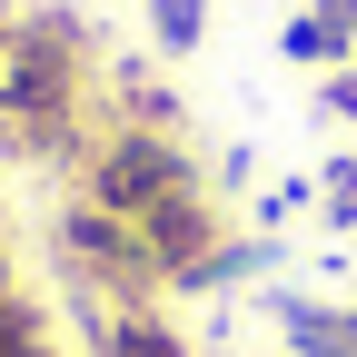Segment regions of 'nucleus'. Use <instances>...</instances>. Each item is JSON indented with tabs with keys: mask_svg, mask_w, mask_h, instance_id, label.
<instances>
[{
	"mask_svg": "<svg viewBox=\"0 0 357 357\" xmlns=\"http://www.w3.org/2000/svg\"><path fill=\"white\" fill-rule=\"evenodd\" d=\"M70 100V70L50 40H0V119H50Z\"/></svg>",
	"mask_w": 357,
	"mask_h": 357,
	"instance_id": "obj_1",
	"label": "nucleus"
},
{
	"mask_svg": "<svg viewBox=\"0 0 357 357\" xmlns=\"http://www.w3.org/2000/svg\"><path fill=\"white\" fill-rule=\"evenodd\" d=\"M100 199H109V208H169V199H189V178H178V159H169V149L119 139V149L100 159Z\"/></svg>",
	"mask_w": 357,
	"mask_h": 357,
	"instance_id": "obj_2",
	"label": "nucleus"
},
{
	"mask_svg": "<svg viewBox=\"0 0 357 357\" xmlns=\"http://www.w3.org/2000/svg\"><path fill=\"white\" fill-rule=\"evenodd\" d=\"M328 50H337V20H298L288 30V60H328Z\"/></svg>",
	"mask_w": 357,
	"mask_h": 357,
	"instance_id": "obj_3",
	"label": "nucleus"
},
{
	"mask_svg": "<svg viewBox=\"0 0 357 357\" xmlns=\"http://www.w3.org/2000/svg\"><path fill=\"white\" fill-rule=\"evenodd\" d=\"M119 357H178V337H169V328H139V318H129V328H119Z\"/></svg>",
	"mask_w": 357,
	"mask_h": 357,
	"instance_id": "obj_4",
	"label": "nucleus"
},
{
	"mask_svg": "<svg viewBox=\"0 0 357 357\" xmlns=\"http://www.w3.org/2000/svg\"><path fill=\"white\" fill-rule=\"evenodd\" d=\"M159 30L169 40H199V0H159Z\"/></svg>",
	"mask_w": 357,
	"mask_h": 357,
	"instance_id": "obj_5",
	"label": "nucleus"
},
{
	"mask_svg": "<svg viewBox=\"0 0 357 357\" xmlns=\"http://www.w3.org/2000/svg\"><path fill=\"white\" fill-rule=\"evenodd\" d=\"M0 357H40V347H30V328H20V307H10V298H0Z\"/></svg>",
	"mask_w": 357,
	"mask_h": 357,
	"instance_id": "obj_6",
	"label": "nucleus"
},
{
	"mask_svg": "<svg viewBox=\"0 0 357 357\" xmlns=\"http://www.w3.org/2000/svg\"><path fill=\"white\" fill-rule=\"evenodd\" d=\"M347 357H357V318H347Z\"/></svg>",
	"mask_w": 357,
	"mask_h": 357,
	"instance_id": "obj_7",
	"label": "nucleus"
}]
</instances>
